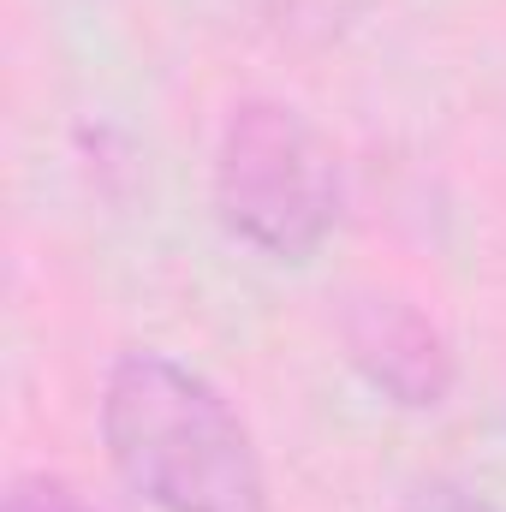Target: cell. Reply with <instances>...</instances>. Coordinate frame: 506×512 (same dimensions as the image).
Returning a JSON list of instances; mask_svg holds the SVG:
<instances>
[{"instance_id":"obj_1","label":"cell","mask_w":506,"mask_h":512,"mask_svg":"<svg viewBox=\"0 0 506 512\" xmlns=\"http://www.w3.org/2000/svg\"><path fill=\"white\" fill-rule=\"evenodd\" d=\"M102 441L155 512H268L262 459L227 393L167 352H120L102 382Z\"/></svg>"},{"instance_id":"obj_2","label":"cell","mask_w":506,"mask_h":512,"mask_svg":"<svg viewBox=\"0 0 506 512\" xmlns=\"http://www.w3.org/2000/svg\"><path fill=\"white\" fill-rule=\"evenodd\" d=\"M215 215L251 251L310 262L340 227V161L328 137L286 102H239L215 149Z\"/></svg>"},{"instance_id":"obj_3","label":"cell","mask_w":506,"mask_h":512,"mask_svg":"<svg viewBox=\"0 0 506 512\" xmlns=\"http://www.w3.org/2000/svg\"><path fill=\"white\" fill-rule=\"evenodd\" d=\"M340 346L346 364L399 411H435L459 382V358L447 334L399 292L358 286L340 310Z\"/></svg>"},{"instance_id":"obj_4","label":"cell","mask_w":506,"mask_h":512,"mask_svg":"<svg viewBox=\"0 0 506 512\" xmlns=\"http://www.w3.org/2000/svg\"><path fill=\"white\" fill-rule=\"evenodd\" d=\"M0 512H96L72 483H60V477H18L12 489H6V501Z\"/></svg>"},{"instance_id":"obj_5","label":"cell","mask_w":506,"mask_h":512,"mask_svg":"<svg viewBox=\"0 0 506 512\" xmlns=\"http://www.w3.org/2000/svg\"><path fill=\"white\" fill-rule=\"evenodd\" d=\"M393 512H501V507H489L483 495H471L459 483H423V489H411Z\"/></svg>"}]
</instances>
